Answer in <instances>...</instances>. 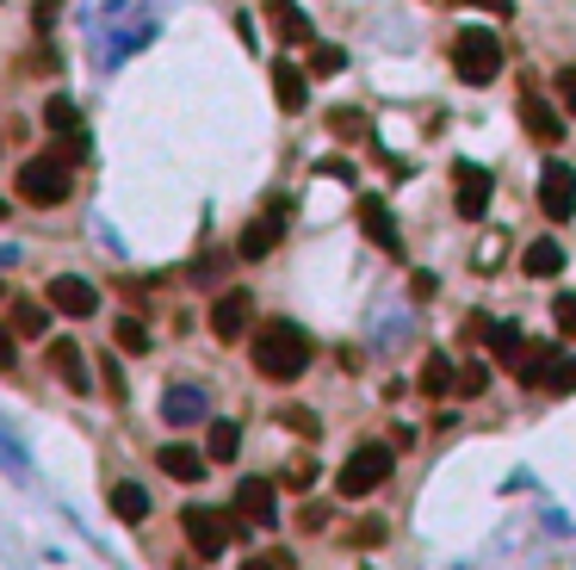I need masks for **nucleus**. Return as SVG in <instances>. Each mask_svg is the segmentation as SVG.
Returning <instances> with one entry per match:
<instances>
[{"label": "nucleus", "mask_w": 576, "mask_h": 570, "mask_svg": "<svg viewBox=\"0 0 576 570\" xmlns=\"http://www.w3.org/2000/svg\"><path fill=\"white\" fill-rule=\"evenodd\" d=\"M452 391H459V372H452L440 353H428V360H421V397H452Z\"/></svg>", "instance_id": "23"}, {"label": "nucleus", "mask_w": 576, "mask_h": 570, "mask_svg": "<svg viewBox=\"0 0 576 570\" xmlns=\"http://www.w3.org/2000/svg\"><path fill=\"white\" fill-rule=\"evenodd\" d=\"M249 348H254V372H261V379L292 384V379L311 372V335L297 329V323H261Z\"/></svg>", "instance_id": "1"}, {"label": "nucleus", "mask_w": 576, "mask_h": 570, "mask_svg": "<svg viewBox=\"0 0 576 570\" xmlns=\"http://www.w3.org/2000/svg\"><path fill=\"white\" fill-rule=\"evenodd\" d=\"M156 465H161L168 477H180V484H192V477L205 472V453H192V446H161Z\"/></svg>", "instance_id": "21"}, {"label": "nucleus", "mask_w": 576, "mask_h": 570, "mask_svg": "<svg viewBox=\"0 0 576 570\" xmlns=\"http://www.w3.org/2000/svg\"><path fill=\"white\" fill-rule=\"evenodd\" d=\"M7 329L25 335V341H38V335L50 329V298L44 304H38V298H13V317H7Z\"/></svg>", "instance_id": "16"}, {"label": "nucleus", "mask_w": 576, "mask_h": 570, "mask_svg": "<svg viewBox=\"0 0 576 570\" xmlns=\"http://www.w3.org/2000/svg\"><path fill=\"white\" fill-rule=\"evenodd\" d=\"M521 125H527V137L545 142V149H558L564 142V112L545 94H521Z\"/></svg>", "instance_id": "10"}, {"label": "nucleus", "mask_w": 576, "mask_h": 570, "mask_svg": "<svg viewBox=\"0 0 576 570\" xmlns=\"http://www.w3.org/2000/svg\"><path fill=\"white\" fill-rule=\"evenodd\" d=\"M44 125L56 130V137H75V130H81V106L69 94H50L44 99Z\"/></svg>", "instance_id": "24"}, {"label": "nucleus", "mask_w": 576, "mask_h": 570, "mask_svg": "<svg viewBox=\"0 0 576 570\" xmlns=\"http://www.w3.org/2000/svg\"><path fill=\"white\" fill-rule=\"evenodd\" d=\"M50 366H56V379H69L75 391H87V379H94V366H87V353H81L75 341H50Z\"/></svg>", "instance_id": "15"}, {"label": "nucleus", "mask_w": 576, "mask_h": 570, "mask_svg": "<svg viewBox=\"0 0 576 570\" xmlns=\"http://www.w3.org/2000/svg\"><path fill=\"white\" fill-rule=\"evenodd\" d=\"M558 99H564V112L576 118V68H558Z\"/></svg>", "instance_id": "34"}, {"label": "nucleus", "mask_w": 576, "mask_h": 570, "mask_svg": "<svg viewBox=\"0 0 576 570\" xmlns=\"http://www.w3.org/2000/svg\"><path fill=\"white\" fill-rule=\"evenodd\" d=\"M180 527H187V539H192V552L199 558H223V546H235L242 539V515H223V508H199L192 503L187 515H180Z\"/></svg>", "instance_id": "5"}, {"label": "nucleus", "mask_w": 576, "mask_h": 570, "mask_svg": "<svg viewBox=\"0 0 576 570\" xmlns=\"http://www.w3.org/2000/svg\"><path fill=\"white\" fill-rule=\"evenodd\" d=\"M266 25H273V38H280V44H316V38H311V19L297 13V0H266Z\"/></svg>", "instance_id": "13"}, {"label": "nucleus", "mask_w": 576, "mask_h": 570, "mask_svg": "<svg viewBox=\"0 0 576 570\" xmlns=\"http://www.w3.org/2000/svg\"><path fill=\"white\" fill-rule=\"evenodd\" d=\"M235 515H242L249 527H273V521H280V503H273V484H266V477H249V484L235 490Z\"/></svg>", "instance_id": "12"}, {"label": "nucleus", "mask_w": 576, "mask_h": 570, "mask_svg": "<svg viewBox=\"0 0 576 570\" xmlns=\"http://www.w3.org/2000/svg\"><path fill=\"white\" fill-rule=\"evenodd\" d=\"M235 453H242V428L235 422H205V460L230 465Z\"/></svg>", "instance_id": "18"}, {"label": "nucleus", "mask_w": 576, "mask_h": 570, "mask_svg": "<svg viewBox=\"0 0 576 570\" xmlns=\"http://www.w3.org/2000/svg\"><path fill=\"white\" fill-rule=\"evenodd\" d=\"M359 230H366V236H373L385 254H404V236H397V218H390V211L378 205V199H359Z\"/></svg>", "instance_id": "14"}, {"label": "nucleus", "mask_w": 576, "mask_h": 570, "mask_svg": "<svg viewBox=\"0 0 576 570\" xmlns=\"http://www.w3.org/2000/svg\"><path fill=\"white\" fill-rule=\"evenodd\" d=\"M50 310H63V317H94L100 285L81 279V273H56V279H50Z\"/></svg>", "instance_id": "8"}, {"label": "nucleus", "mask_w": 576, "mask_h": 570, "mask_svg": "<svg viewBox=\"0 0 576 570\" xmlns=\"http://www.w3.org/2000/svg\"><path fill=\"white\" fill-rule=\"evenodd\" d=\"M521 348H527V341H521V329H514V323H496V329H490V353H496L509 372H514V360H521Z\"/></svg>", "instance_id": "26"}, {"label": "nucleus", "mask_w": 576, "mask_h": 570, "mask_svg": "<svg viewBox=\"0 0 576 570\" xmlns=\"http://www.w3.org/2000/svg\"><path fill=\"white\" fill-rule=\"evenodd\" d=\"M552 360H558V348H552V341H533V348H521V360H514V379L540 391V384H545V366H552Z\"/></svg>", "instance_id": "19"}, {"label": "nucleus", "mask_w": 576, "mask_h": 570, "mask_svg": "<svg viewBox=\"0 0 576 570\" xmlns=\"http://www.w3.org/2000/svg\"><path fill=\"white\" fill-rule=\"evenodd\" d=\"M56 13H63V0H38V25H44V32L56 25Z\"/></svg>", "instance_id": "37"}, {"label": "nucleus", "mask_w": 576, "mask_h": 570, "mask_svg": "<svg viewBox=\"0 0 576 570\" xmlns=\"http://www.w3.org/2000/svg\"><path fill=\"white\" fill-rule=\"evenodd\" d=\"M540 391H552V397H570L576 391V353H558V360L545 366V384Z\"/></svg>", "instance_id": "27"}, {"label": "nucleus", "mask_w": 576, "mask_h": 570, "mask_svg": "<svg viewBox=\"0 0 576 570\" xmlns=\"http://www.w3.org/2000/svg\"><path fill=\"white\" fill-rule=\"evenodd\" d=\"M452 205H459V218H483L490 211V175L471 168V161H459L452 168Z\"/></svg>", "instance_id": "11"}, {"label": "nucleus", "mask_w": 576, "mask_h": 570, "mask_svg": "<svg viewBox=\"0 0 576 570\" xmlns=\"http://www.w3.org/2000/svg\"><path fill=\"white\" fill-rule=\"evenodd\" d=\"M242 570H280V564H273V558H254V564H242Z\"/></svg>", "instance_id": "40"}, {"label": "nucleus", "mask_w": 576, "mask_h": 570, "mask_svg": "<svg viewBox=\"0 0 576 570\" xmlns=\"http://www.w3.org/2000/svg\"><path fill=\"white\" fill-rule=\"evenodd\" d=\"M13 366V329H0V372Z\"/></svg>", "instance_id": "38"}, {"label": "nucleus", "mask_w": 576, "mask_h": 570, "mask_svg": "<svg viewBox=\"0 0 576 570\" xmlns=\"http://www.w3.org/2000/svg\"><path fill=\"white\" fill-rule=\"evenodd\" d=\"M249 329H254V298L249 292H223V298L211 304V335H218V341H242Z\"/></svg>", "instance_id": "9"}, {"label": "nucleus", "mask_w": 576, "mask_h": 570, "mask_svg": "<svg viewBox=\"0 0 576 570\" xmlns=\"http://www.w3.org/2000/svg\"><path fill=\"white\" fill-rule=\"evenodd\" d=\"M540 211L552 223H570L576 218V168H570V161H545V175H540Z\"/></svg>", "instance_id": "6"}, {"label": "nucleus", "mask_w": 576, "mask_h": 570, "mask_svg": "<svg viewBox=\"0 0 576 570\" xmlns=\"http://www.w3.org/2000/svg\"><path fill=\"white\" fill-rule=\"evenodd\" d=\"M552 317H558L564 335H576V298H558V304H552Z\"/></svg>", "instance_id": "35"}, {"label": "nucleus", "mask_w": 576, "mask_h": 570, "mask_svg": "<svg viewBox=\"0 0 576 570\" xmlns=\"http://www.w3.org/2000/svg\"><path fill=\"white\" fill-rule=\"evenodd\" d=\"M280 422L292 428V434H304V441H316V415L311 410H297V403H292V410H280Z\"/></svg>", "instance_id": "32"}, {"label": "nucleus", "mask_w": 576, "mask_h": 570, "mask_svg": "<svg viewBox=\"0 0 576 570\" xmlns=\"http://www.w3.org/2000/svg\"><path fill=\"white\" fill-rule=\"evenodd\" d=\"M328 130H335V137H347V142H354V137H366V112L335 106V112H328Z\"/></svg>", "instance_id": "29"}, {"label": "nucleus", "mask_w": 576, "mask_h": 570, "mask_svg": "<svg viewBox=\"0 0 576 570\" xmlns=\"http://www.w3.org/2000/svg\"><path fill=\"white\" fill-rule=\"evenodd\" d=\"M19 199L25 205H38V211H50V205H63L69 199V161L56 156V149H44V156H32L25 168H19Z\"/></svg>", "instance_id": "2"}, {"label": "nucleus", "mask_w": 576, "mask_h": 570, "mask_svg": "<svg viewBox=\"0 0 576 570\" xmlns=\"http://www.w3.org/2000/svg\"><path fill=\"white\" fill-rule=\"evenodd\" d=\"M459 7H483V13H509V0H459Z\"/></svg>", "instance_id": "39"}, {"label": "nucleus", "mask_w": 576, "mask_h": 570, "mask_svg": "<svg viewBox=\"0 0 576 570\" xmlns=\"http://www.w3.org/2000/svg\"><path fill=\"white\" fill-rule=\"evenodd\" d=\"M112 515H118V521H143V515H149L143 484H112Z\"/></svg>", "instance_id": "25"}, {"label": "nucleus", "mask_w": 576, "mask_h": 570, "mask_svg": "<svg viewBox=\"0 0 576 570\" xmlns=\"http://www.w3.org/2000/svg\"><path fill=\"white\" fill-rule=\"evenodd\" d=\"M347 546H385V521H359Z\"/></svg>", "instance_id": "33"}, {"label": "nucleus", "mask_w": 576, "mask_h": 570, "mask_svg": "<svg viewBox=\"0 0 576 570\" xmlns=\"http://www.w3.org/2000/svg\"><path fill=\"white\" fill-rule=\"evenodd\" d=\"M273 99H280V112H304V75H297L292 63H273Z\"/></svg>", "instance_id": "20"}, {"label": "nucleus", "mask_w": 576, "mask_h": 570, "mask_svg": "<svg viewBox=\"0 0 576 570\" xmlns=\"http://www.w3.org/2000/svg\"><path fill=\"white\" fill-rule=\"evenodd\" d=\"M452 75L483 87V81L502 75V38L496 32H459L452 38Z\"/></svg>", "instance_id": "3"}, {"label": "nucleus", "mask_w": 576, "mask_h": 570, "mask_svg": "<svg viewBox=\"0 0 576 570\" xmlns=\"http://www.w3.org/2000/svg\"><path fill=\"white\" fill-rule=\"evenodd\" d=\"M311 477H316L311 460H292V465H285V484H292V490H297V484H311Z\"/></svg>", "instance_id": "36"}, {"label": "nucleus", "mask_w": 576, "mask_h": 570, "mask_svg": "<svg viewBox=\"0 0 576 570\" xmlns=\"http://www.w3.org/2000/svg\"><path fill=\"white\" fill-rule=\"evenodd\" d=\"M490 391V366H465V372H459V391L452 397H483Z\"/></svg>", "instance_id": "31"}, {"label": "nucleus", "mask_w": 576, "mask_h": 570, "mask_svg": "<svg viewBox=\"0 0 576 570\" xmlns=\"http://www.w3.org/2000/svg\"><path fill=\"white\" fill-rule=\"evenodd\" d=\"M285 242V205H266L254 223H242V236H235V254L242 261H266V254Z\"/></svg>", "instance_id": "7"}, {"label": "nucleus", "mask_w": 576, "mask_h": 570, "mask_svg": "<svg viewBox=\"0 0 576 570\" xmlns=\"http://www.w3.org/2000/svg\"><path fill=\"white\" fill-rule=\"evenodd\" d=\"M521 267H527L533 279H552V273H564V249H558V242H527Z\"/></svg>", "instance_id": "22"}, {"label": "nucleus", "mask_w": 576, "mask_h": 570, "mask_svg": "<svg viewBox=\"0 0 576 570\" xmlns=\"http://www.w3.org/2000/svg\"><path fill=\"white\" fill-rule=\"evenodd\" d=\"M390 446H378V441H366V446H354V453H347V465L342 472H335V490L347 496V503H359V496H373L378 484H385L390 477Z\"/></svg>", "instance_id": "4"}, {"label": "nucleus", "mask_w": 576, "mask_h": 570, "mask_svg": "<svg viewBox=\"0 0 576 570\" xmlns=\"http://www.w3.org/2000/svg\"><path fill=\"white\" fill-rule=\"evenodd\" d=\"M161 415H168L174 428H180V422H205V391H192V384H174V391L161 397Z\"/></svg>", "instance_id": "17"}, {"label": "nucleus", "mask_w": 576, "mask_h": 570, "mask_svg": "<svg viewBox=\"0 0 576 570\" xmlns=\"http://www.w3.org/2000/svg\"><path fill=\"white\" fill-rule=\"evenodd\" d=\"M342 68H347V56L335 44H316L311 50V75H342Z\"/></svg>", "instance_id": "30"}, {"label": "nucleus", "mask_w": 576, "mask_h": 570, "mask_svg": "<svg viewBox=\"0 0 576 570\" xmlns=\"http://www.w3.org/2000/svg\"><path fill=\"white\" fill-rule=\"evenodd\" d=\"M112 348H118V353H149V329H143L137 317H118V329H112Z\"/></svg>", "instance_id": "28"}]
</instances>
